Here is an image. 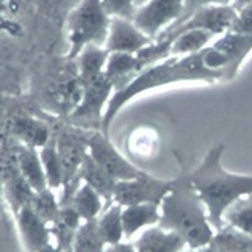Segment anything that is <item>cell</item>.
Segmentation results:
<instances>
[{"mask_svg":"<svg viewBox=\"0 0 252 252\" xmlns=\"http://www.w3.org/2000/svg\"><path fill=\"white\" fill-rule=\"evenodd\" d=\"M232 80L227 58L213 44L187 57H169L160 63L144 67L126 86L115 90L103 113L100 132L108 135L110 126L127 103L151 90L164 88L176 83L202 82L216 83Z\"/></svg>","mask_w":252,"mask_h":252,"instance_id":"cell-1","label":"cell"},{"mask_svg":"<svg viewBox=\"0 0 252 252\" xmlns=\"http://www.w3.org/2000/svg\"><path fill=\"white\" fill-rule=\"evenodd\" d=\"M174 155L179 163V172L172 177V188L160 205L161 216L158 225L179 233L185 240L188 251H199L210 245L216 230L191 180V166L180 152L176 151Z\"/></svg>","mask_w":252,"mask_h":252,"instance_id":"cell-2","label":"cell"},{"mask_svg":"<svg viewBox=\"0 0 252 252\" xmlns=\"http://www.w3.org/2000/svg\"><path fill=\"white\" fill-rule=\"evenodd\" d=\"M225 144L216 141L196 168H191V180L204 201L208 220L215 230L224 227L222 216L240 197L252 194V174L230 172L222 166Z\"/></svg>","mask_w":252,"mask_h":252,"instance_id":"cell-3","label":"cell"},{"mask_svg":"<svg viewBox=\"0 0 252 252\" xmlns=\"http://www.w3.org/2000/svg\"><path fill=\"white\" fill-rule=\"evenodd\" d=\"M111 17L100 0H82L64 17L67 57L75 60L86 46L105 47Z\"/></svg>","mask_w":252,"mask_h":252,"instance_id":"cell-4","label":"cell"},{"mask_svg":"<svg viewBox=\"0 0 252 252\" xmlns=\"http://www.w3.org/2000/svg\"><path fill=\"white\" fill-rule=\"evenodd\" d=\"M235 17H237V11L233 10L232 5L204 6L201 10L194 11L191 16H188L187 19L171 25L169 29L164 30L160 36L154 41L168 46L169 49L171 41L176 38V34L188 29H202V30L210 32L212 34H215V36L218 38L221 34L230 32Z\"/></svg>","mask_w":252,"mask_h":252,"instance_id":"cell-5","label":"cell"},{"mask_svg":"<svg viewBox=\"0 0 252 252\" xmlns=\"http://www.w3.org/2000/svg\"><path fill=\"white\" fill-rule=\"evenodd\" d=\"M174 179H161L143 171L140 176L128 180H118L113 202L123 207L135 204L161 205L163 199L171 191Z\"/></svg>","mask_w":252,"mask_h":252,"instance_id":"cell-6","label":"cell"},{"mask_svg":"<svg viewBox=\"0 0 252 252\" xmlns=\"http://www.w3.org/2000/svg\"><path fill=\"white\" fill-rule=\"evenodd\" d=\"M57 149L60 155V161H62L63 168V196H62V204H66L69 197L77 189L82 182L79 179L82 164L88 155V138H82L77 133L71 132H63L57 138Z\"/></svg>","mask_w":252,"mask_h":252,"instance_id":"cell-7","label":"cell"},{"mask_svg":"<svg viewBox=\"0 0 252 252\" xmlns=\"http://www.w3.org/2000/svg\"><path fill=\"white\" fill-rule=\"evenodd\" d=\"M184 2L185 0H147L136 8L132 21L144 34L157 39L182 17Z\"/></svg>","mask_w":252,"mask_h":252,"instance_id":"cell-8","label":"cell"},{"mask_svg":"<svg viewBox=\"0 0 252 252\" xmlns=\"http://www.w3.org/2000/svg\"><path fill=\"white\" fill-rule=\"evenodd\" d=\"M88 154L93 160L105 169L115 180H128L135 179L144 171L126 158L116 146L111 143L110 136L103 132H94L88 136Z\"/></svg>","mask_w":252,"mask_h":252,"instance_id":"cell-9","label":"cell"},{"mask_svg":"<svg viewBox=\"0 0 252 252\" xmlns=\"http://www.w3.org/2000/svg\"><path fill=\"white\" fill-rule=\"evenodd\" d=\"M83 93L80 103L71 113L74 119L83 121V123H94L97 121L102 126L103 113L108 105L113 93H115V85L105 74L93 77L90 80H85Z\"/></svg>","mask_w":252,"mask_h":252,"instance_id":"cell-10","label":"cell"},{"mask_svg":"<svg viewBox=\"0 0 252 252\" xmlns=\"http://www.w3.org/2000/svg\"><path fill=\"white\" fill-rule=\"evenodd\" d=\"M152 41V38H149L136 27L132 19L111 17L105 49L108 52H123V54L136 55L138 52L149 46Z\"/></svg>","mask_w":252,"mask_h":252,"instance_id":"cell-11","label":"cell"},{"mask_svg":"<svg viewBox=\"0 0 252 252\" xmlns=\"http://www.w3.org/2000/svg\"><path fill=\"white\" fill-rule=\"evenodd\" d=\"M14 216L17 235L25 252H38L41 248L52 241L50 225L42 221L39 216L27 205L19 210Z\"/></svg>","mask_w":252,"mask_h":252,"instance_id":"cell-12","label":"cell"},{"mask_svg":"<svg viewBox=\"0 0 252 252\" xmlns=\"http://www.w3.org/2000/svg\"><path fill=\"white\" fill-rule=\"evenodd\" d=\"M133 245L136 252H185L188 249L185 240L179 233L160 225L143 230Z\"/></svg>","mask_w":252,"mask_h":252,"instance_id":"cell-13","label":"cell"},{"mask_svg":"<svg viewBox=\"0 0 252 252\" xmlns=\"http://www.w3.org/2000/svg\"><path fill=\"white\" fill-rule=\"evenodd\" d=\"M160 205L155 204H135L123 207V225L126 240H132L143 230L158 225Z\"/></svg>","mask_w":252,"mask_h":252,"instance_id":"cell-14","label":"cell"},{"mask_svg":"<svg viewBox=\"0 0 252 252\" xmlns=\"http://www.w3.org/2000/svg\"><path fill=\"white\" fill-rule=\"evenodd\" d=\"M10 128L16 143L33 147V149H41L52 140V133L47 124L36 118L19 116L13 121Z\"/></svg>","mask_w":252,"mask_h":252,"instance_id":"cell-15","label":"cell"},{"mask_svg":"<svg viewBox=\"0 0 252 252\" xmlns=\"http://www.w3.org/2000/svg\"><path fill=\"white\" fill-rule=\"evenodd\" d=\"M14 147L17 157V168H19L21 176L29 182L34 191L49 188L46 172L44 168H42L41 157H39V149H33V147L24 146L19 143H16Z\"/></svg>","mask_w":252,"mask_h":252,"instance_id":"cell-16","label":"cell"},{"mask_svg":"<svg viewBox=\"0 0 252 252\" xmlns=\"http://www.w3.org/2000/svg\"><path fill=\"white\" fill-rule=\"evenodd\" d=\"M82 222L83 221L80 218V215L75 212V208L71 204H62L57 218L50 224L52 241L58 245L63 251L71 249L75 232L80 227Z\"/></svg>","mask_w":252,"mask_h":252,"instance_id":"cell-17","label":"cell"},{"mask_svg":"<svg viewBox=\"0 0 252 252\" xmlns=\"http://www.w3.org/2000/svg\"><path fill=\"white\" fill-rule=\"evenodd\" d=\"M79 179L83 184L90 185L91 188L97 191L103 197V201L107 202V205L113 204V196H115V188H116L118 180H115L105 169L100 168L99 164L93 160L90 154L86 155V158L82 164Z\"/></svg>","mask_w":252,"mask_h":252,"instance_id":"cell-18","label":"cell"},{"mask_svg":"<svg viewBox=\"0 0 252 252\" xmlns=\"http://www.w3.org/2000/svg\"><path fill=\"white\" fill-rule=\"evenodd\" d=\"M138 72H140V66H138L136 55L123 54V52H110L103 74L113 82L115 90L126 86Z\"/></svg>","mask_w":252,"mask_h":252,"instance_id":"cell-19","label":"cell"},{"mask_svg":"<svg viewBox=\"0 0 252 252\" xmlns=\"http://www.w3.org/2000/svg\"><path fill=\"white\" fill-rule=\"evenodd\" d=\"M216 39L215 34L202 29H188L176 34L171 41L169 57H187L204 50Z\"/></svg>","mask_w":252,"mask_h":252,"instance_id":"cell-20","label":"cell"},{"mask_svg":"<svg viewBox=\"0 0 252 252\" xmlns=\"http://www.w3.org/2000/svg\"><path fill=\"white\" fill-rule=\"evenodd\" d=\"M66 204H71L75 208V212L80 215L82 221L97 220L99 215L107 207V202L103 201V197L97 191L91 188L90 185L83 184V182L77 187V189L69 197V201Z\"/></svg>","mask_w":252,"mask_h":252,"instance_id":"cell-21","label":"cell"},{"mask_svg":"<svg viewBox=\"0 0 252 252\" xmlns=\"http://www.w3.org/2000/svg\"><path fill=\"white\" fill-rule=\"evenodd\" d=\"M97 221L99 232L105 241L107 248L118 245V243L124 241V225H123V205H119L116 202H113L105 207Z\"/></svg>","mask_w":252,"mask_h":252,"instance_id":"cell-22","label":"cell"},{"mask_svg":"<svg viewBox=\"0 0 252 252\" xmlns=\"http://www.w3.org/2000/svg\"><path fill=\"white\" fill-rule=\"evenodd\" d=\"M108 55L110 52L102 46H86L79 54V57L75 58L77 77L85 82L103 74Z\"/></svg>","mask_w":252,"mask_h":252,"instance_id":"cell-23","label":"cell"},{"mask_svg":"<svg viewBox=\"0 0 252 252\" xmlns=\"http://www.w3.org/2000/svg\"><path fill=\"white\" fill-rule=\"evenodd\" d=\"M3 193H5L8 210H10L11 215H16L19 210H22L24 207L30 205L34 189L32 188L29 182L21 176V172H17L13 177L3 182Z\"/></svg>","mask_w":252,"mask_h":252,"instance_id":"cell-24","label":"cell"},{"mask_svg":"<svg viewBox=\"0 0 252 252\" xmlns=\"http://www.w3.org/2000/svg\"><path fill=\"white\" fill-rule=\"evenodd\" d=\"M222 222L245 235L252 237V194L243 196L224 212Z\"/></svg>","mask_w":252,"mask_h":252,"instance_id":"cell-25","label":"cell"},{"mask_svg":"<svg viewBox=\"0 0 252 252\" xmlns=\"http://www.w3.org/2000/svg\"><path fill=\"white\" fill-rule=\"evenodd\" d=\"M208 248L215 252H252V237L224 225L216 230Z\"/></svg>","mask_w":252,"mask_h":252,"instance_id":"cell-26","label":"cell"},{"mask_svg":"<svg viewBox=\"0 0 252 252\" xmlns=\"http://www.w3.org/2000/svg\"><path fill=\"white\" fill-rule=\"evenodd\" d=\"M39 157H41L42 168H44L46 172L47 187L55 191H62L64 179H63V168H62V161H60L55 138H52L44 147H41Z\"/></svg>","mask_w":252,"mask_h":252,"instance_id":"cell-27","label":"cell"},{"mask_svg":"<svg viewBox=\"0 0 252 252\" xmlns=\"http://www.w3.org/2000/svg\"><path fill=\"white\" fill-rule=\"evenodd\" d=\"M72 252H105L107 245L103 241L97 221H83L80 227L77 229L75 237L71 246Z\"/></svg>","mask_w":252,"mask_h":252,"instance_id":"cell-28","label":"cell"},{"mask_svg":"<svg viewBox=\"0 0 252 252\" xmlns=\"http://www.w3.org/2000/svg\"><path fill=\"white\" fill-rule=\"evenodd\" d=\"M30 207L42 221H46L50 225L60 212L62 201H60V197L57 196L55 189L46 188V189H41V191H34Z\"/></svg>","mask_w":252,"mask_h":252,"instance_id":"cell-29","label":"cell"},{"mask_svg":"<svg viewBox=\"0 0 252 252\" xmlns=\"http://www.w3.org/2000/svg\"><path fill=\"white\" fill-rule=\"evenodd\" d=\"M0 252H25L17 235L14 216L10 212L0 216Z\"/></svg>","mask_w":252,"mask_h":252,"instance_id":"cell-30","label":"cell"},{"mask_svg":"<svg viewBox=\"0 0 252 252\" xmlns=\"http://www.w3.org/2000/svg\"><path fill=\"white\" fill-rule=\"evenodd\" d=\"M100 3L110 17L133 19L136 11L135 0H100Z\"/></svg>","mask_w":252,"mask_h":252,"instance_id":"cell-31","label":"cell"},{"mask_svg":"<svg viewBox=\"0 0 252 252\" xmlns=\"http://www.w3.org/2000/svg\"><path fill=\"white\" fill-rule=\"evenodd\" d=\"M44 11L52 16H67L74 6L79 5L82 0H41Z\"/></svg>","mask_w":252,"mask_h":252,"instance_id":"cell-32","label":"cell"},{"mask_svg":"<svg viewBox=\"0 0 252 252\" xmlns=\"http://www.w3.org/2000/svg\"><path fill=\"white\" fill-rule=\"evenodd\" d=\"M230 32L238 34H252V6L237 13Z\"/></svg>","mask_w":252,"mask_h":252,"instance_id":"cell-33","label":"cell"},{"mask_svg":"<svg viewBox=\"0 0 252 252\" xmlns=\"http://www.w3.org/2000/svg\"><path fill=\"white\" fill-rule=\"evenodd\" d=\"M232 0H185L184 2V14L177 21H184L188 16H191L194 11L201 10L204 6H212V5H230Z\"/></svg>","mask_w":252,"mask_h":252,"instance_id":"cell-34","label":"cell"},{"mask_svg":"<svg viewBox=\"0 0 252 252\" xmlns=\"http://www.w3.org/2000/svg\"><path fill=\"white\" fill-rule=\"evenodd\" d=\"M107 252H136V248H135V245L132 241L124 240V241L118 243V245L108 246Z\"/></svg>","mask_w":252,"mask_h":252,"instance_id":"cell-35","label":"cell"},{"mask_svg":"<svg viewBox=\"0 0 252 252\" xmlns=\"http://www.w3.org/2000/svg\"><path fill=\"white\" fill-rule=\"evenodd\" d=\"M230 5H232L233 10H235V11L238 13V11H241V10H245V8L252 6V0H232Z\"/></svg>","mask_w":252,"mask_h":252,"instance_id":"cell-36","label":"cell"},{"mask_svg":"<svg viewBox=\"0 0 252 252\" xmlns=\"http://www.w3.org/2000/svg\"><path fill=\"white\" fill-rule=\"evenodd\" d=\"M10 212L6 207V201H5V193H3V182L2 179H0V216H2L3 213Z\"/></svg>","mask_w":252,"mask_h":252,"instance_id":"cell-37","label":"cell"},{"mask_svg":"<svg viewBox=\"0 0 252 252\" xmlns=\"http://www.w3.org/2000/svg\"><path fill=\"white\" fill-rule=\"evenodd\" d=\"M38 252H64V251H63L62 248H60L58 245H55L54 241H50L49 245H46L44 248H41Z\"/></svg>","mask_w":252,"mask_h":252,"instance_id":"cell-38","label":"cell"},{"mask_svg":"<svg viewBox=\"0 0 252 252\" xmlns=\"http://www.w3.org/2000/svg\"><path fill=\"white\" fill-rule=\"evenodd\" d=\"M189 252H215V251L207 246V248H204V249H199V251H189Z\"/></svg>","mask_w":252,"mask_h":252,"instance_id":"cell-39","label":"cell"},{"mask_svg":"<svg viewBox=\"0 0 252 252\" xmlns=\"http://www.w3.org/2000/svg\"><path fill=\"white\" fill-rule=\"evenodd\" d=\"M147 0H135V3H136V8L140 6V5H143V3H146Z\"/></svg>","mask_w":252,"mask_h":252,"instance_id":"cell-40","label":"cell"},{"mask_svg":"<svg viewBox=\"0 0 252 252\" xmlns=\"http://www.w3.org/2000/svg\"><path fill=\"white\" fill-rule=\"evenodd\" d=\"M64 252H72V249H67V251H64Z\"/></svg>","mask_w":252,"mask_h":252,"instance_id":"cell-41","label":"cell"},{"mask_svg":"<svg viewBox=\"0 0 252 252\" xmlns=\"http://www.w3.org/2000/svg\"><path fill=\"white\" fill-rule=\"evenodd\" d=\"M105 252H107V251H105Z\"/></svg>","mask_w":252,"mask_h":252,"instance_id":"cell-42","label":"cell"}]
</instances>
